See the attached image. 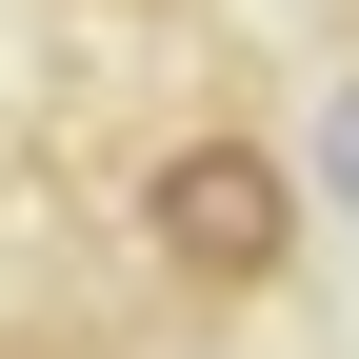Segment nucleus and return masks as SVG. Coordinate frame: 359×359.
Instances as JSON below:
<instances>
[{
	"label": "nucleus",
	"mask_w": 359,
	"mask_h": 359,
	"mask_svg": "<svg viewBox=\"0 0 359 359\" xmlns=\"http://www.w3.org/2000/svg\"><path fill=\"white\" fill-rule=\"evenodd\" d=\"M140 259L180 299H280L299 259V160L259 140V120H180V140L140 160Z\"/></svg>",
	"instance_id": "1"
}]
</instances>
